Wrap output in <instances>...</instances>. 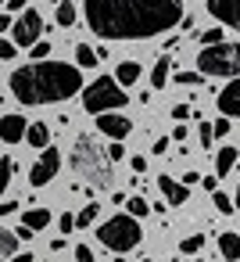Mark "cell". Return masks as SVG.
Listing matches in <instances>:
<instances>
[{"label": "cell", "instance_id": "1", "mask_svg": "<svg viewBox=\"0 0 240 262\" xmlns=\"http://www.w3.org/2000/svg\"><path fill=\"white\" fill-rule=\"evenodd\" d=\"M83 15L101 40H151L179 26L183 0H83Z\"/></svg>", "mask_w": 240, "mask_h": 262}, {"label": "cell", "instance_id": "2", "mask_svg": "<svg viewBox=\"0 0 240 262\" xmlns=\"http://www.w3.org/2000/svg\"><path fill=\"white\" fill-rule=\"evenodd\" d=\"M83 90V76L65 61H33L11 72V94L22 104H58Z\"/></svg>", "mask_w": 240, "mask_h": 262}, {"label": "cell", "instance_id": "3", "mask_svg": "<svg viewBox=\"0 0 240 262\" xmlns=\"http://www.w3.org/2000/svg\"><path fill=\"white\" fill-rule=\"evenodd\" d=\"M72 172H79V180H86L90 187H97V190H108L111 187V158H108V151L90 137V133H83L76 144H72Z\"/></svg>", "mask_w": 240, "mask_h": 262}, {"label": "cell", "instance_id": "4", "mask_svg": "<svg viewBox=\"0 0 240 262\" xmlns=\"http://www.w3.org/2000/svg\"><path fill=\"white\" fill-rule=\"evenodd\" d=\"M140 237H143V230H140V219H133L129 212H118V215H111L108 223H101L97 226V241L104 244V248H111V251H133L136 244H140Z\"/></svg>", "mask_w": 240, "mask_h": 262}, {"label": "cell", "instance_id": "5", "mask_svg": "<svg viewBox=\"0 0 240 262\" xmlns=\"http://www.w3.org/2000/svg\"><path fill=\"white\" fill-rule=\"evenodd\" d=\"M197 72H201V76L233 79V76L240 72V47H236V43H226V40L201 47V54H197Z\"/></svg>", "mask_w": 240, "mask_h": 262}, {"label": "cell", "instance_id": "6", "mask_svg": "<svg viewBox=\"0 0 240 262\" xmlns=\"http://www.w3.org/2000/svg\"><path fill=\"white\" fill-rule=\"evenodd\" d=\"M126 104V90L115 83V76H97L90 86H83V108L90 115H101V112H118Z\"/></svg>", "mask_w": 240, "mask_h": 262}, {"label": "cell", "instance_id": "7", "mask_svg": "<svg viewBox=\"0 0 240 262\" xmlns=\"http://www.w3.org/2000/svg\"><path fill=\"white\" fill-rule=\"evenodd\" d=\"M40 33H43V15H40L36 8L18 11V18L11 22V43H15V47H29V43H36Z\"/></svg>", "mask_w": 240, "mask_h": 262}, {"label": "cell", "instance_id": "8", "mask_svg": "<svg viewBox=\"0 0 240 262\" xmlns=\"http://www.w3.org/2000/svg\"><path fill=\"white\" fill-rule=\"evenodd\" d=\"M58 169H61V151L47 144V147H43V155L36 158L33 172H29V183H33V187H47V183L58 176Z\"/></svg>", "mask_w": 240, "mask_h": 262}, {"label": "cell", "instance_id": "9", "mask_svg": "<svg viewBox=\"0 0 240 262\" xmlns=\"http://www.w3.org/2000/svg\"><path fill=\"white\" fill-rule=\"evenodd\" d=\"M93 119H97V129H101L104 137H111V140H126V137L133 133V122H129V115L101 112V115H93Z\"/></svg>", "mask_w": 240, "mask_h": 262}, {"label": "cell", "instance_id": "10", "mask_svg": "<svg viewBox=\"0 0 240 262\" xmlns=\"http://www.w3.org/2000/svg\"><path fill=\"white\" fill-rule=\"evenodd\" d=\"M208 15L219 18L226 29L240 26V0H208Z\"/></svg>", "mask_w": 240, "mask_h": 262}, {"label": "cell", "instance_id": "11", "mask_svg": "<svg viewBox=\"0 0 240 262\" xmlns=\"http://www.w3.org/2000/svg\"><path fill=\"white\" fill-rule=\"evenodd\" d=\"M26 119L22 115H4L0 119V140L4 144H22V137H26Z\"/></svg>", "mask_w": 240, "mask_h": 262}, {"label": "cell", "instance_id": "12", "mask_svg": "<svg viewBox=\"0 0 240 262\" xmlns=\"http://www.w3.org/2000/svg\"><path fill=\"white\" fill-rule=\"evenodd\" d=\"M219 112L222 115H236L240 112V79L233 76L229 83H226V90L219 94Z\"/></svg>", "mask_w": 240, "mask_h": 262}, {"label": "cell", "instance_id": "13", "mask_svg": "<svg viewBox=\"0 0 240 262\" xmlns=\"http://www.w3.org/2000/svg\"><path fill=\"white\" fill-rule=\"evenodd\" d=\"M158 187H161V194H165V201H169V205H183V201H190L186 183H176L172 176H158Z\"/></svg>", "mask_w": 240, "mask_h": 262}, {"label": "cell", "instance_id": "14", "mask_svg": "<svg viewBox=\"0 0 240 262\" xmlns=\"http://www.w3.org/2000/svg\"><path fill=\"white\" fill-rule=\"evenodd\" d=\"M22 140H26L29 147H36V151H40V147H47V144H51V129H47L43 122H33V126H26V137H22Z\"/></svg>", "mask_w": 240, "mask_h": 262}, {"label": "cell", "instance_id": "15", "mask_svg": "<svg viewBox=\"0 0 240 262\" xmlns=\"http://www.w3.org/2000/svg\"><path fill=\"white\" fill-rule=\"evenodd\" d=\"M169 72H172V58H169V54H161V58L154 61V69H151V86H154V90H161V86L169 83Z\"/></svg>", "mask_w": 240, "mask_h": 262}, {"label": "cell", "instance_id": "16", "mask_svg": "<svg viewBox=\"0 0 240 262\" xmlns=\"http://www.w3.org/2000/svg\"><path fill=\"white\" fill-rule=\"evenodd\" d=\"M219 251H222L226 262H236V258H240V237H236L233 230H226V233L219 237Z\"/></svg>", "mask_w": 240, "mask_h": 262}, {"label": "cell", "instance_id": "17", "mask_svg": "<svg viewBox=\"0 0 240 262\" xmlns=\"http://www.w3.org/2000/svg\"><path fill=\"white\" fill-rule=\"evenodd\" d=\"M22 226H29V230L36 233V230L51 226V212H47V208H29V212L22 215Z\"/></svg>", "mask_w": 240, "mask_h": 262}, {"label": "cell", "instance_id": "18", "mask_svg": "<svg viewBox=\"0 0 240 262\" xmlns=\"http://www.w3.org/2000/svg\"><path fill=\"white\" fill-rule=\"evenodd\" d=\"M140 79V65L136 61H122L118 69H115V83H122V86H133Z\"/></svg>", "mask_w": 240, "mask_h": 262}, {"label": "cell", "instance_id": "19", "mask_svg": "<svg viewBox=\"0 0 240 262\" xmlns=\"http://www.w3.org/2000/svg\"><path fill=\"white\" fill-rule=\"evenodd\" d=\"M233 165H236V147H222L215 155V176H229Z\"/></svg>", "mask_w": 240, "mask_h": 262}, {"label": "cell", "instance_id": "20", "mask_svg": "<svg viewBox=\"0 0 240 262\" xmlns=\"http://www.w3.org/2000/svg\"><path fill=\"white\" fill-rule=\"evenodd\" d=\"M54 22H58L61 29H72V22H76V4H72V0H58V15H54Z\"/></svg>", "mask_w": 240, "mask_h": 262}, {"label": "cell", "instance_id": "21", "mask_svg": "<svg viewBox=\"0 0 240 262\" xmlns=\"http://www.w3.org/2000/svg\"><path fill=\"white\" fill-rule=\"evenodd\" d=\"M15 251H18V237H15L11 230L0 226V258H11Z\"/></svg>", "mask_w": 240, "mask_h": 262}, {"label": "cell", "instance_id": "22", "mask_svg": "<svg viewBox=\"0 0 240 262\" xmlns=\"http://www.w3.org/2000/svg\"><path fill=\"white\" fill-rule=\"evenodd\" d=\"M76 61H79V69H93L101 58H97V51H93L90 43H79V47H76Z\"/></svg>", "mask_w": 240, "mask_h": 262}, {"label": "cell", "instance_id": "23", "mask_svg": "<svg viewBox=\"0 0 240 262\" xmlns=\"http://www.w3.org/2000/svg\"><path fill=\"white\" fill-rule=\"evenodd\" d=\"M122 205H126V212H129L133 219H140V215H147V212H151V205H147L143 198H126Z\"/></svg>", "mask_w": 240, "mask_h": 262}, {"label": "cell", "instance_id": "24", "mask_svg": "<svg viewBox=\"0 0 240 262\" xmlns=\"http://www.w3.org/2000/svg\"><path fill=\"white\" fill-rule=\"evenodd\" d=\"M97 212H101V205H97V201H90V205H86V208H83L79 215H72V219H76V226H93Z\"/></svg>", "mask_w": 240, "mask_h": 262}, {"label": "cell", "instance_id": "25", "mask_svg": "<svg viewBox=\"0 0 240 262\" xmlns=\"http://www.w3.org/2000/svg\"><path fill=\"white\" fill-rule=\"evenodd\" d=\"M201 248H204V237H201V233H190V237L179 241V251H183V255H197Z\"/></svg>", "mask_w": 240, "mask_h": 262}, {"label": "cell", "instance_id": "26", "mask_svg": "<svg viewBox=\"0 0 240 262\" xmlns=\"http://www.w3.org/2000/svg\"><path fill=\"white\" fill-rule=\"evenodd\" d=\"M11 172H15V158H0V194H4V187L11 183Z\"/></svg>", "mask_w": 240, "mask_h": 262}, {"label": "cell", "instance_id": "27", "mask_svg": "<svg viewBox=\"0 0 240 262\" xmlns=\"http://www.w3.org/2000/svg\"><path fill=\"white\" fill-rule=\"evenodd\" d=\"M211 201H215V208H219L222 215H233V198H229V194H222V190H211Z\"/></svg>", "mask_w": 240, "mask_h": 262}, {"label": "cell", "instance_id": "28", "mask_svg": "<svg viewBox=\"0 0 240 262\" xmlns=\"http://www.w3.org/2000/svg\"><path fill=\"white\" fill-rule=\"evenodd\" d=\"M176 83H179V86H201L204 76H201V72H176Z\"/></svg>", "mask_w": 240, "mask_h": 262}, {"label": "cell", "instance_id": "29", "mask_svg": "<svg viewBox=\"0 0 240 262\" xmlns=\"http://www.w3.org/2000/svg\"><path fill=\"white\" fill-rule=\"evenodd\" d=\"M47 54H51V43H47V40L29 43V58H36V61H40V58H47Z\"/></svg>", "mask_w": 240, "mask_h": 262}, {"label": "cell", "instance_id": "30", "mask_svg": "<svg viewBox=\"0 0 240 262\" xmlns=\"http://www.w3.org/2000/svg\"><path fill=\"white\" fill-rule=\"evenodd\" d=\"M222 36H226V29H204V33H201V43L208 47V43H219Z\"/></svg>", "mask_w": 240, "mask_h": 262}, {"label": "cell", "instance_id": "31", "mask_svg": "<svg viewBox=\"0 0 240 262\" xmlns=\"http://www.w3.org/2000/svg\"><path fill=\"white\" fill-rule=\"evenodd\" d=\"M15 54H18V47H15L11 40H4V36H0V58H4V61H11Z\"/></svg>", "mask_w": 240, "mask_h": 262}, {"label": "cell", "instance_id": "32", "mask_svg": "<svg viewBox=\"0 0 240 262\" xmlns=\"http://www.w3.org/2000/svg\"><path fill=\"white\" fill-rule=\"evenodd\" d=\"M197 133H201V144L211 151V140H215V137H211V122H201V129H197Z\"/></svg>", "mask_w": 240, "mask_h": 262}, {"label": "cell", "instance_id": "33", "mask_svg": "<svg viewBox=\"0 0 240 262\" xmlns=\"http://www.w3.org/2000/svg\"><path fill=\"white\" fill-rule=\"evenodd\" d=\"M76 262H97L93 251H90V244H79V248H76Z\"/></svg>", "mask_w": 240, "mask_h": 262}, {"label": "cell", "instance_id": "34", "mask_svg": "<svg viewBox=\"0 0 240 262\" xmlns=\"http://www.w3.org/2000/svg\"><path fill=\"white\" fill-rule=\"evenodd\" d=\"M226 133H229V119H219V122L211 126V137L219 140V137H226Z\"/></svg>", "mask_w": 240, "mask_h": 262}, {"label": "cell", "instance_id": "35", "mask_svg": "<svg viewBox=\"0 0 240 262\" xmlns=\"http://www.w3.org/2000/svg\"><path fill=\"white\" fill-rule=\"evenodd\" d=\"M11 212H18V201H0V219H8Z\"/></svg>", "mask_w": 240, "mask_h": 262}, {"label": "cell", "instance_id": "36", "mask_svg": "<svg viewBox=\"0 0 240 262\" xmlns=\"http://www.w3.org/2000/svg\"><path fill=\"white\" fill-rule=\"evenodd\" d=\"M122 155H126L122 144H111V147H108V158H111V162H122Z\"/></svg>", "mask_w": 240, "mask_h": 262}, {"label": "cell", "instance_id": "37", "mask_svg": "<svg viewBox=\"0 0 240 262\" xmlns=\"http://www.w3.org/2000/svg\"><path fill=\"white\" fill-rule=\"evenodd\" d=\"M169 144H172L169 137H161V140H154V155H165V151H169Z\"/></svg>", "mask_w": 240, "mask_h": 262}, {"label": "cell", "instance_id": "38", "mask_svg": "<svg viewBox=\"0 0 240 262\" xmlns=\"http://www.w3.org/2000/svg\"><path fill=\"white\" fill-rule=\"evenodd\" d=\"M172 115H176V119H179V122H183V119H186V115H190V108H186V104H176V108H172Z\"/></svg>", "mask_w": 240, "mask_h": 262}, {"label": "cell", "instance_id": "39", "mask_svg": "<svg viewBox=\"0 0 240 262\" xmlns=\"http://www.w3.org/2000/svg\"><path fill=\"white\" fill-rule=\"evenodd\" d=\"M129 165H133L136 172H143V169H147V158H140V155H136V158H129Z\"/></svg>", "mask_w": 240, "mask_h": 262}, {"label": "cell", "instance_id": "40", "mask_svg": "<svg viewBox=\"0 0 240 262\" xmlns=\"http://www.w3.org/2000/svg\"><path fill=\"white\" fill-rule=\"evenodd\" d=\"M61 230H65V233H68V230H76V219H72V215H68V212H65V215H61Z\"/></svg>", "mask_w": 240, "mask_h": 262}, {"label": "cell", "instance_id": "41", "mask_svg": "<svg viewBox=\"0 0 240 262\" xmlns=\"http://www.w3.org/2000/svg\"><path fill=\"white\" fill-rule=\"evenodd\" d=\"M15 237H18V241H29V237H33V230H29V226H18V230H15Z\"/></svg>", "mask_w": 240, "mask_h": 262}, {"label": "cell", "instance_id": "42", "mask_svg": "<svg viewBox=\"0 0 240 262\" xmlns=\"http://www.w3.org/2000/svg\"><path fill=\"white\" fill-rule=\"evenodd\" d=\"M11 262H33V255H29V251H15Z\"/></svg>", "mask_w": 240, "mask_h": 262}, {"label": "cell", "instance_id": "43", "mask_svg": "<svg viewBox=\"0 0 240 262\" xmlns=\"http://www.w3.org/2000/svg\"><path fill=\"white\" fill-rule=\"evenodd\" d=\"M4 4H8L11 11H26V0H4Z\"/></svg>", "mask_w": 240, "mask_h": 262}, {"label": "cell", "instance_id": "44", "mask_svg": "<svg viewBox=\"0 0 240 262\" xmlns=\"http://www.w3.org/2000/svg\"><path fill=\"white\" fill-rule=\"evenodd\" d=\"M183 137H186V126H183V122H179V126H176V129H172V140H183Z\"/></svg>", "mask_w": 240, "mask_h": 262}, {"label": "cell", "instance_id": "45", "mask_svg": "<svg viewBox=\"0 0 240 262\" xmlns=\"http://www.w3.org/2000/svg\"><path fill=\"white\" fill-rule=\"evenodd\" d=\"M11 29V15H0V33H8Z\"/></svg>", "mask_w": 240, "mask_h": 262}, {"label": "cell", "instance_id": "46", "mask_svg": "<svg viewBox=\"0 0 240 262\" xmlns=\"http://www.w3.org/2000/svg\"><path fill=\"white\" fill-rule=\"evenodd\" d=\"M143 262H154V258H143Z\"/></svg>", "mask_w": 240, "mask_h": 262}, {"label": "cell", "instance_id": "47", "mask_svg": "<svg viewBox=\"0 0 240 262\" xmlns=\"http://www.w3.org/2000/svg\"><path fill=\"white\" fill-rule=\"evenodd\" d=\"M0 4H4V0H0Z\"/></svg>", "mask_w": 240, "mask_h": 262}, {"label": "cell", "instance_id": "48", "mask_svg": "<svg viewBox=\"0 0 240 262\" xmlns=\"http://www.w3.org/2000/svg\"><path fill=\"white\" fill-rule=\"evenodd\" d=\"M54 4H58V0H54Z\"/></svg>", "mask_w": 240, "mask_h": 262}, {"label": "cell", "instance_id": "49", "mask_svg": "<svg viewBox=\"0 0 240 262\" xmlns=\"http://www.w3.org/2000/svg\"><path fill=\"white\" fill-rule=\"evenodd\" d=\"M197 262H201V258H197Z\"/></svg>", "mask_w": 240, "mask_h": 262}]
</instances>
